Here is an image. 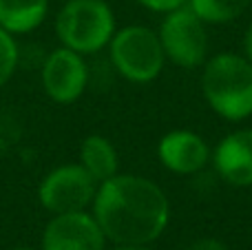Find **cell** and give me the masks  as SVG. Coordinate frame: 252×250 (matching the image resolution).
I'll list each match as a JSON object with an SVG mask.
<instances>
[{
	"label": "cell",
	"instance_id": "6da1fadb",
	"mask_svg": "<svg viewBox=\"0 0 252 250\" xmlns=\"http://www.w3.org/2000/svg\"><path fill=\"white\" fill-rule=\"evenodd\" d=\"M93 215L104 237L120 246H144L168 224V199L153 182L137 175H113L95 193Z\"/></svg>",
	"mask_w": 252,
	"mask_h": 250
},
{
	"label": "cell",
	"instance_id": "7a4b0ae2",
	"mask_svg": "<svg viewBox=\"0 0 252 250\" xmlns=\"http://www.w3.org/2000/svg\"><path fill=\"white\" fill-rule=\"evenodd\" d=\"M208 104L226 120L252 115V62L235 53H219L208 60L201 75Z\"/></svg>",
	"mask_w": 252,
	"mask_h": 250
},
{
	"label": "cell",
	"instance_id": "3957f363",
	"mask_svg": "<svg viewBox=\"0 0 252 250\" xmlns=\"http://www.w3.org/2000/svg\"><path fill=\"white\" fill-rule=\"evenodd\" d=\"M113 29L115 18L104 0H69L56 20L64 47L78 53L100 51L113 38Z\"/></svg>",
	"mask_w": 252,
	"mask_h": 250
},
{
	"label": "cell",
	"instance_id": "277c9868",
	"mask_svg": "<svg viewBox=\"0 0 252 250\" xmlns=\"http://www.w3.org/2000/svg\"><path fill=\"white\" fill-rule=\"evenodd\" d=\"M164 47L159 35L146 27H126L111 42V60L115 69L133 82H151L164 66Z\"/></svg>",
	"mask_w": 252,
	"mask_h": 250
},
{
	"label": "cell",
	"instance_id": "5b68a950",
	"mask_svg": "<svg viewBox=\"0 0 252 250\" xmlns=\"http://www.w3.org/2000/svg\"><path fill=\"white\" fill-rule=\"evenodd\" d=\"M159 42L164 53L179 66H199L206 58L208 40H206L204 20L190 7H177L166 16L159 29Z\"/></svg>",
	"mask_w": 252,
	"mask_h": 250
},
{
	"label": "cell",
	"instance_id": "8992f818",
	"mask_svg": "<svg viewBox=\"0 0 252 250\" xmlns=\"http://www.w3.org/2000/svg\"><path fill=\"white\" fill-rule=\"evenodd\" d=\"M95 193V180L82 164L56 168L40 184V202L56 215L84 211L93 202Z\"/></svg>",
	"mask_w": 252,
	"mask_h": 250
},
{
	"label": "cell",
	"instance_id": "52a82bcc",
	"mask_svg": "<svg viewBox=\"0 0 252 250\" xmlns=\"http://www.w3.org/2000/svg\"><path fill=\"white\" fill-rule=\"evenodd\" d=\"M42 250H104V233L84 211L62 213L49 221Z\"/></svg>",
	"mask_w": 252,
	"mask_h": 250
},
{
	"label": "cell",
	"instance_id": "ba28073f",
	"mask_svg": "<svg viewBox=\"0 0 252 250\" xmlns=\"http://www.w3.org/2000/svg\"><path fill=\"white\" fill-rule=\"evenodd\" d=\"M42 84L56 102H73L87 87V64L73 49H58L42 66Z\"/></svg>",
	"mask_w": 252,
	"mask_h": 250
},
{
	"label": "cell",
	"instance_id": "9c48e42d",
	"mask_svg": "<svg viewBox=\"0 0 252 250\" xmlns=\"http://www.w3.org/2000/svg\"><path fill=\"white\" fill-rule=\"evenodd\" d=\"M159 159L173 173H197L208 162V146L190 131H173L159 142Z\"/></svg>",
	"mask_w": 252,
	"mask_h": 250
},
{
	"label": "cell",
	"instance_id": "30bf717a",
	"mask_svg": "<svg viewBox=\"0 0 252 250\" xmlns=\"http://www.w3.org/2000/svg\"><path fill=\"white\" fill-rule=\"evenodd\" d=\"M215 166L228 184L252 186V131L223 137L215 151Z\"/></svg>",
	"mask_w": 252,
	"mask_h": 250
},
{
	"label": "cell",
	"instance_id": "8fae6325",
	"mask_svg": "<svg viewBox=\"0 0 252 250\" xmlns=\"http://www.w3.org/2000/svg\"><path fill=\"white\" fill-rule=\"evenodd\" d=\"M47 7V0H0V27L13 33H27L44 20Z\"/></svg>",
	"mask_w": 252,
	"mask_h": 250
},
{
	"label": "cell",
	"instance_id": "7c38bea8",
	"mask_svg": "<svg viewBox=\"0 0 252 250\" xmlns=\"http://www.w3.org/2000/svg\"><path fill=\"white\" fill-rule=\"evenodd\" d=\"M80 159L95 182H106L118 171V153L113 144L102 135H91L82 142Z\"/></svg>",
	"mask_w": 252,
	"mask_h": 250
},
{
	"label": "cell",
	"instance_id": "4fadbf2b",
	"mask_svg": "<svg viewBox=\"0 0 252 250\" xmlns=\"http://www.w3.org/2000/svg\"><path fill=\"white\" fill-rule=\"evenodd\" d=\"M250 0H190V9L204 22H230L248 7Z\"/></svg>",
	"mask_w": 252,
	"mask_h": 250
},
{
	"label": "cell",
	"instance_id": "5bb4252c",
	"mask_svg": "<svg viewBox=\"0 0 252 250\" xmlns=\"http://www.w3.org/2000/svg\"><path fill=\"white\" fill-rule=\"evenodd\" d=\"M16 62H18L16 42L11 40L9 31H4L0 27V87L11 78L13 69H16Z\"/></svg>",
	"mask_w": 252,
	"mask_h": 250
},
{
	"label": "cell",
	"instance_id": "9a60e30c",
	"mask_svg": "<svg viewBox=\"0 0 252 250\" xmlns=\"http://www.w3.org/2000/svg\"><path fill=\"white\" fill-rule=\"evenodd\" d=\"M139 2L153 11H173V9L182 7L186 0H139Z\"/></svg>",
	"mask_w": 252,
	"mask_h": 250
},
{
	"label": "cell",
	"instance_id": "2e32d148",
	"mask_svg": "<svg viewBox=\"0 0 252 250\" xmlns=\"http://www.w3.org/2000/svg\"><path fill=\"white\" fill-rule=\"evenodd\" d=\"M186 250H228V248L217 239H199V242L190 244Z\"/></svg>",
	"mask_w": 252,
	"mask_h": 250
},
{
	"label": "cell",
	"instance_id": "e0dca14e",
	"mask_svg": "<svg viewBox=\"0 0 252 250\" xmlns=\"http://www.w3.org/2000/svg\"><path fill=\"white\" fill-rule=\"evenodd\" d=\"M244 49H246V56H248V60L252 62V25L248 27V31H246V40H244Z\"/></svg>",
	"mask_w": 252,
	"mask_h": 250
},
{
	"label": "cell",
	"instance_id": "ac0fdd59",
	"mask_svg": "<svg viewBox=\"0 0 252 250\" xmlns=\"http://www.w3.org/2000/svg\"><path fill=\"white\" fill-rule=\"evenodd\" d=\"M115 250H148V248H144V246H118Z\"/></svg>",
	"mask_w": 252,
	"mask_h": 250
},
{
	"label": "cell",
	"instance_id": "d6986e66",
	"mask_svg": "<svg viewBox=\"0 0 252 250\" xmlns=\"http://www.w3.org/2000/svg\"><path fill=\"white\" fill-rule=\"evenodd\" d=\"M16 250H29V248H16Z\"/></svg>",
	"mask_w": 252,
	"mask_h": 250
}]
</instances>
